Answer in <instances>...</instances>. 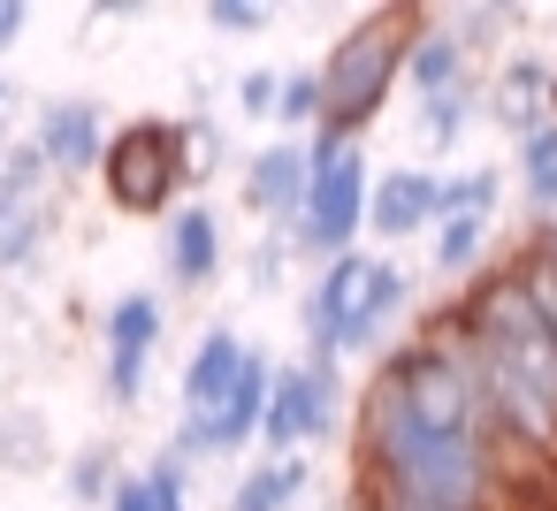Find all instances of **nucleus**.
Returning a JSON list of instances; mask_svg holds the SVG:
<instances>
[{"mask_svg": "<svg viewBox=\"0 0 557 511\" xmlns=\"http://www.w3.org/2000/svg\"><path fill=\"white\" fill-rule=\"evenodd\" d=\"M24 24H32V9H24V0H0V54H9V47L24 39Z\"/></svg>", "mask_w": 557, "mask_h": 511, "instance_id": "c756f323", "label": "nucleus"}, {"mask_svg": "<svg viewBox=\"0 0 557 511\" xmlns=\"http://www.w3.org/2000/svg\"><path fill=\"white\" fill-rule=\"evenodd\" d=\"M207 24L222 39H252V32H268V9L260 0H207Z\"/></svg>", "mask_w": 557, "mask_h": 511, "instance_id": "bb28decb", "label": "nucleus"}, {"mask_svg": "<svg viewBox=\"0 0 557 511\" xmlns=\"http://www.w3.org/2000/svg\"><path fill=\"white\" fill-rule=\"evenodd\" d=\"M245 336L237 328H207L199 336V351H191V366H184V420H214L222 404H230V389H237V374H245Z\"/></svg>", "mask_w": 557, "mask_h": 511, "instance_id": "ddd939ff", "label": "nucleus"}, {"mask_svg": "<svg viewBox=\"0 0 557 511\" xmlns=\"http://www.w3.org/2000/svg\"><path fill=\"white\" fill-rule=\"evenodd\" d=\"M146 496H153V511H191V465L161 450V458L146 465Z\"/></svg>", "mask_w": 557, "mask_h": 511, "instance_id": "a878e982", "label": "nucleus"}, {"mask_svg": "<svg viewBox=\"0 0 557 511\" xmlns=\"http://www.w3.org/2000/svg\"><path fill=\"white\" fill-rule=\"evenodd\" d=\"M412 24H420V9H367V16L329 47V62L313 70V85H321V123H313V130H329V138H351V146H359V130L382 115L389 85L405 77Z\"/></svg>", "mask_w": 557, "mask_h": 511, "instance_id": "7ed1b4c3", "label": "nucleus"}, {"mask_svg": "<svg viewBox=\"0 0 557 511\" xmlns=\"http://www.w3.org/2000/svg\"><path fill=\"white\" fill-rule=\"evenodd\" d=\"M519 199L534 207V222H557V123H542L534 138H519Z\"/></svg>", "mask_w": 557, "mask_h": 511, "instance_id": "f3484780", "label": "nucleus"}, {"mask_svg": "<svg viewBox=\"0 0 557 511\" xmlns=\"http://www.w3.org/2000/svg\"><path fill=\"white\" fill-rule=\"evenodd\" d=\"M32 146H39V161H47L54 184L100 169V153H108V115H100V100H47Z\"/></svg>", "mask_w": 557, "mask_h": 511, "instance_id": "6e6552de", "label": "nucleus"}, {"mask_svg": "<svg viewBox=\"0 0 557 511\" xmlns=\"http://www.w3.org/2000/svg\"><path fill=\"white\" fill-rule=\"evenodd\" d=\"M0 465H9V473H39L47 465V420L39 412H9V420H0Z\"/></svg>", "mask_w": 557, "mask_h": 511, "instance_id": "4be33fe9", "label": "nucleus"}, {"mask_svg": "<svg viewBox=\"0 0 557 511\" xmlns=\"http://www.w3.org/2000/svg\"><path fill=\"white\" fill-rule=\"evenodd\" d=\"M100 511H153V496H146V473H123L115 488H108V503Z\"/></svg>", "mask_w": 557, "mask_h": 511, "instance_id": "c85d7f7f", "label": "nucleus"}, {"mask_svg": "<svg viewBox=\"0 0 557 511\" xmlns=\"http://www.w3.org/2000/svg\"><path fill=\"white\" fill-rule=\"evenodd\" d=\"M222 214L207 207V199H191V207H176L169 214V237H161V260H169V283L176 290H207L214 275H222Z\"/></svg>", "mask_w": 557, "mask_h": 511, "instance_id": "f8f14e48", "label": "nucleus"}, {"mask_svg": "<svg viewBox=\"0 0 557 511\" xmlns=\"http://www.w3.org/2000/svg\"><path fill=\"white\" fill-rule=\"evenodd\" d=\"M412 115H420V138L428 146H458L473 123H481V85H458V92H428V100H412Z\"/></svg>", "mask_w": 557, "mask_h": 511, "instance_id": "a211bd4d", "label": "nucleus"}, {"mask_svg": "<svg viewBox=\"0 0 557 511\" xmlns=\"http://www.w3.org/2000/svg\"><path fill=\"white\" fill-rule=\"evenodd\" d=\"M100 184H108V207L115 214H176V191L191 184L184 176V138L169 115H138L108 138L100 153Z\"/></svg>", "mask_w": 557, "mask_h": 511, "instance_id": "39448f33", "label": "nucleus"}, {"mask_svg": "<svg viewBox=\"0 0 557 511\" xmlns=\"http://www.w3.org/2000/svg\"><path fill=\"white\" fill-rule=\"evenodd\" d=\"M176 138H184V176H214V169L230 161V138H222V123H214L207 108H191V115L176 123Z\"/></svg>", "mask_w": 557, "mask_h": 511, "instance_id": "412c9836", "label": "nucleus"}, {"mask_svg": "<svg viewBox=\"0 0 557 511\" xmlns=\"http://www.w3.org/2000/svg\"><path fill=\"white\" fill-rule=\"evenodd\" d=\"M367 229L382 245H405V237L435 229V176L428 169H382L367 184Z\"/></svg>", "mask_w": 557, "mask_h": 511, "instance_id": "9b49d317", "label": "nucleus"}, {"mask_svg": "<svg viewBox=\"0 0 557 511\" xmlns=\"http://www.w3.org/2000/svg\"><path fill=\"white\" fill-rule=\"evenodd\" d=\"M405 298H412V275L397 260L367 252V245L321 260V275L306 290V359L313 366H336L344 351H374L382 328L405 313Z\"/></svg>", "mask_w": 557, "mask_h": 511, "instance_id": "f03ea898", "label": "nucleus"}, {"mask_svg": "<svg viewBox=\"0 0 557 511\" xmlns=\"http://www.w3.org/2000/svg\"><path fill=\"white\" fill-rule=\"evenodd\" d=\"M275 123H283V130H313V123H321V85H313V70H290V77L275 85Z\"/></svg>", "mask_w": 557, "mask_h": 511, "instance_id": "b1692460", "label": "nucleus"}, {"mask_svg": "<svg viewBox=\"0 0 557 511\" xmlns=\"http://www.w3.org/2000/svg\"><path fill=\"white\" fill-rule=\"evenodd\" d=\"M306 207V138H275L245 161V214L260 229H290Z\"/></svg>", "mask_w": 557, "mask_h": 511, "instance_id": "1a4fd4ad", "label": "nucleus"}, {"mask_svg": "<svg viewBox=\"0 0 557 511\" xmlns=\"http://www.w3.org/2000/svg\"><path fill=\"white\" fill-rule=\"evenodd\" d=\"M542 92H549V62L542 54H511L496 70V85H481V123H496L511 146L534 138L549 115H542Z\"/></svg>", "mask_w": 557, "mask_h": 511, "instance_id": "9d476101", "label": "nucleus"}, {"mask_svg": "<svg viewBox=\"0 0 557 511\" xmlns=\"http://www.w3.org/2000/svg\"><path fill=\"white\" fill-rule=\"evenodd\" d=\"M62 481H70V496H77V503H108V488L123 481V465H115V450H108V443H85V450L70 458V473H62Z\"/></svg>", "mask_w": 557, "mask_h": 511, "instance_id": "5701e85b", "label": "nucleus"}, {"mask_svg": "<svg viewBox=\"0 0 557 511\" xmlns=\"http://www.w3.org/2000/svg\"><path fill=\"white\" fill-rule=\"evenodd\" d=\"M336 397H344V374H336V366H313V359L275 366V389H268V412H260V443H268L275 458H298L306 443L329 435Z\"/></svg>", "mask_w": 557, "mask_h": 511, "instance_id": "423d86ee", "label": "nucleus"}, {"mask_svg": "<svg viewBox=\"0 0 557 511\" xmlns=\"http://www.w3.org/2000/svg\"><path fill=\"white\" fill-rule=\"evenodd\" d=\"M306 488H313V465H306V458H260V465L230 488V511H290Z\"/></svg>", "mask_w": 557, "mask_h": 511, "instance_id": "2eb2a0df", "label": "nucleus"}, {"mask_svg": "<svg viewBox=\"0 0 557 511\" xmlns=\"http://www.w3.org/2000/svg\"><path fill=\"white\" fill-rule=\"evenodd\" d=\"M405 85H412V100L473 85L466 47H458V39H450V24H443V16H428V9H420V24H412V47H405Z\"/></svg>", "mask_w": 557, "mask_h": 511, "instance_id": "4468645a", "label": "nucleus"}, {"mask_svg": "<svg viewBox=\"0 0 557 511\" xmlns=\"http://www.w3.org/2000/svg\"><path fill=\"white\" fill-rule=\"evenodd\" d=\"M275 85H283L275 70H245V77H237V108H245V115H275Z\"/></svg>", "mask_w": 557, "mask_h": 511, "instance_id": "cd10ccee", "label": "nucleus"}, {"mask_svg": "<svg viewBox=\"0 0 557 511\" xmlns=\"http://www.w3.org/2000/svg\"><path fill=\"white\" fill-rule=\"evenodd\" d=\"M9 108H16V85L0 77V146H9Z\"/></svg>", "mask_w": 557, "mask_h": 511, "instance_id": "7c9ffc66", "label": "nucleus"}, {"mask_svg": "<svg viewBox=\"0 0 557 511\" xmlns=\"http://www.w3.org/2000/svg\"><path fill=\"white\" fill-rule=\"evenodd\" d=\"M542 115L557 123V70H549V92H542Z\"/></svg>", "mask_w": 557, "mask_h": 511, "instance_id": "2f4dec72", "label": "nucleus"}, {"mask_svg": "<svg viewBox=\"0 0 557 511\" xmlns=\"http://www.w3.org/2000/svg\"><path fill=\"white\" fill-rule=\"evenodd\" d=\"M290 260H298L290 229H260V245H252V290H283L290 283Z\"/></svg>", "mask_w": 557, "mask_h": 511, "instance_id": "393cba45", "label": "nucleus"}, {"mask_svg": "<svg viewBox=\"0 0 557 511\" xmlns=\"http://www.w3.org/2000/svg\"><path fill=\"white\" fill-rule=\"evenodd\" d=\"M161 328H169V313H161L153 290H123V298L108 306L100 336H108V404H115V412H131V404L146 397V374H153Z\"/></svg>", "mask_w": 557, "mask_h": 511, "instance_id": "0eeeda50", "label": "nucleus"}, {"mask_svg": "<svg viewBox=\"0 0 557 511\" xmlns=\"http://www.w3.org/2000/svg\"><path fill=\"white\" fill-rule=\"evenodd\" d=\"M443 328L466 344L496 435L519 443L527 458H557V336H549L542 313L527 306L519 275H511V267L473 275Z\"/></svg>", "mask_w": 557, "mask_h": 511, "instance_id": "f257e3e1", "label": "nucleus"}, {"mask_svg": "<svg viewBox=\"0 0 557 511\" xmlns=\"http://www.w3.org/2000/svg\"><path fill=\"white\" fill-rule=\"evenodd\" d=\"M367 184H374L367 153H359L351 138L313 130V138H306V207H298V222H290V245H298L306 260L359 252V237H367Z\"/></svg>", "mask_w": 557, "mask_h": 511, "instance_id": "20e7f679", "label": "nucleus"}, {"mask_svg": "<svg viewBox=\"0 0 557 511\" xmlns=\"http://www.w3.org/2000/svg\"><path fill=\"white\" fill-rule=\"evenodd\" d=\"M496 207H504V176L496 169L435 176V222H496Z\"/></svg>", "mask_w": 557, "mask_h": 511, "instance_id": "dca6fc26", "label": "nucleus"}, {"mask_svg": "<svg viewBox=\"0 0 557 511\" xmlns=\"http://www.w3.org/2000/svg\"><path fill=\"white\" fill-rule=\"evenodd\" d=\"M443 24H450V39H458L466 62H473V54L504 47V24H519V9H504V0H473V9H450Z\"/></svg>", "mask_w": 557, "mask_h": 511, "instance_id": "aec40b11", "label": "nucleus"}, {"mask_svg": "<svg viewBox=\"0 0 557 511\" xmlns=\"http://www.w3.org/2000/svg\"><path fill=\"white\" fill-rule=\"evenodd\" d=\"M488 237H496V222H435V275H450V283L473 275Z\"/></svg>", "mask_w": 557, "mask_h": 511, "instance_id": "6ab92c4d", "label": "nucleus"}]
</instances>
